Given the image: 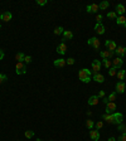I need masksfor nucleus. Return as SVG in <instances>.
Segmentation results:
<instances>
[{"label":"nucleus","instance_id":"nucleus-1","mask_svg":"<svg viewBox=\"0 0 126 141\" xmlns=\"http://www.w3.org/2000/svg\"><path fill=\"white\" fill-rule=\"evenodd\" d=\"M102 120L108 123L120 125V123H122V121H124V116H122V113H120V112L110 113V115H108V113H103V115H102Z\"/></svg>","mask_w":126,"mask_h":141},{"label":"nucleus","instance_id":"nucleus-2","mask_svg":"<svg viewBox=\"0 0 126 141\" xmlns=\"http://www.w3.org/2000/svg\"><path fill=\"white\" fill-rule=\"evenodd\" d=\"M91 75H92V72L87 69V68H83V69H79V72H78V78H79V81H82L83 83H88V82H91Z\"/></svg>","mask_w":126,"mask_h":141},{"label":"nucleus","instance_id":"nucleus-3","mask_svg":"<svg viewBox=\"0 0 126 141\" xmlns=\"http://www.w3.org/2000/svg\"><path fill=\"white\" fill-rule=\"evenodd\" d=\"M15 72L17 75H25L27 73V66L23 62H18L15 66Z\"/></svg>","mask_w":126,"mask_h":141},{"label":"nucleus","instance_id":"nucleus-4","mask_svg":"<svg viewBox=\"0 0 126 141\" xmlns=\"http://www.w3.org/2000/svg\"><path fill=\"white\" fill-rule=\"evenodd\" d=\"M87 43H88V46H91V47H93L95 49H100V46H101V42H100V39L96 37H93V38H90L87 40Z\"/></svg>","mask_w":126,"mask_h":141},{"label":"nucleus","instance_id":"nucleus-5","mask_svg":"<svg viewBox=\"0 0 126 141\" xmlns=\"http://www.w3.org/2000/svg\"><path fill=\"white\" fill-rule=\"evenodd\" d=\"M101 67H102V62L98 61V59H93V62H92V71H93V75H96V73L100 72Z\"/></svg>","mask_w":126,"mask_h":141},{"label":"nucleus","instance_id":"nucleus-6","mask_svg":"<svg viewBox=\"0 0 126 141\" xmlns=\"http://www.w3.org/2000/svg\"><path fill=\"white\" fill-rule=\"evenodd\" d=\"M105 46H106L107 50L114 52V53H115V50H116V48H117V44L114 40H106V42H105Z\"/></svg>","mask_w":126,"mask_h":141},{"label":"nucleus","instance_id":"nucleus-7","mask_svg":"<svg viewBox=\"0 0 126 141\" xmlns=\"http://www.w3.org/2000/svg\"><path fill=\"white\" fill-rule=\"evenodd\" d=\"M116 108H117V106H116V103L115 102H108V103L106 105V112L105 113H115V111H116Z\"/></svg>","mask_w":126,"mask_h":141},{"label":"nucleus","instance_id":"nucleus-8","mask_svg":"<svg viewBox=\"0 0 126 141\" xmlns=\"http://www.w3.org/2000/svg\"><path fill=\"white\" fill-rule=\"evenodd\" d=\"M126 85L124 81H118L116 83V93H124L125 92Z\"/></svg>","mask_w":126,"mask_h":141},{"label":"nucleus","instance_id":"nucleus-9","mask_svg":"<svg viewBox=\"0 0 126 141\" xmlns=\"http://www.w3.org/2000/svg\"><path fill=\"white\" fill-rule=\"evenodd\" d=\"M124 64V61H122V58H120V57H117V58H114V61H112V67H115L116 69H120L121 67Z\"/></svg>","mask_w":126,"mask_h":141},{"label":"nucleus","instance_id":"nucleus-10","mask_svg":"<svg viewBox=\"0 0 126 141\" xmlns=\"http://www.w3.org/2000/svg\"><path fill=\"white\" fill-rule=\"evenodd\" d=\"M11 18H13V14L10 11H4L3 14H0V19L3 21H9V20H11Z\"/></svg>","mask_w":126,"mask_h":141},{"label":"nucleus","instance_id":"nucleus-11","mask_svg":"<svg viewBox=\"0 0 126 141\" xmlns=\"http://www.w3.org/2000/svg\"><path fill=\"white\" fill-rule=\"evenodd\" d=\"M100 56L102 57L103 59H111L114 57V52H110V50H101L100 52Z\"/></svg>","mask_w":126,"mask_h":141},{"label":"nucleus","instance_id":"nucleus-12","mask_svg":"<svg viewBox=\"0 0 126 141\" xmlns=\"http://www.w3.org/2000/svg\"><path fill=\"white\" fill-rule=\"evenodd\" d=\"M95 30L97 32V34H100V35H102V34L106 32V29H105V27H103L102 23H97L96 25H95Z\"/></svg>","mask_w":126,"mask_h":141},{"label":"nucleus","instance_id":"nucleus-13","mask_svg":"<svg viewBox=\"0 0 126 141\" xmlns=\"http://www.w3.org/2000/svg\"><path fill=\"white\" fill-rule=\"evenodd\" d=\"M100 98H98V96L97 94H93V96H91L90 98H88V105L90 106H96V105H98V101Z\"/></svg>","mask_w":126,"mask_h":141},{"label":"nucleus","instance_id":"nucleus-14","mask_svg":"<svg viewBox=\"0 0 126 141\" xmlns=\"http://www.w3.org/2000/svg\"><path fill=\"white\" fill-rule=\"evenodd\" d=\"M86 10H87V13H97L100 10V8H98L97 4H91V5L86 6Z\"/></svg>","mask_w":126,"mask_h":141},{"label":"nucleus","instance_id":"nucleus-15","mask_svg":"<svg viewBox=\"0 0 126 141\" xmlns=\"http://www.w3.org/2000/svg\"><path fill=\"white\" fill-rule=\"evenodd\" d=\"M66 52H67V46H66L64 43H61L58 47H57V53L62 54V56H64Z\"/></svg>","mask_w":126,"mask_h":141},{"label":"nucleus","instance_id":"nucleus-16","mask_svg":"<svg viewBox=\"0 0 126 141\" xmlns=\"http://www.w3.org/2000/svg\"><path fill=\"white\" fill-rule=\"evenodd\" d=\"M115 53H116L120 58H122V57L126 56V48L125 47H117L116 50H115Z\"/></svg>","mask_w":126,"mask_h":141},{"label":"nucleus","instance_id":"nucleus-17","mask_svg":"<svg viewBox=\"0 0 126 141\" xmlns=\"http://www.w3.org/2000/svg\"><path fill=\"white\" fill-rule=\"evenodd\" d=\"M90 137L92 139L93 141H97V140H100V132L97 131V130H91L90 131Z\"/></svg>","mask_w":126,"mask_h":141},{"label":"nucleus","instance_id":"nucleus-18","mask_svg":"<svg viewBox=\"0 0 126 141\" xmlns=\"http://www.w3.org/2000/svg\"><path fill=\"white\" fill-rule=\"evenodd\" d=\"M53 64L54 67H58V68H62V67H64L67 63H66V61L63 59V58H59V59H56L54 62H53Z\"/></svg>","mask_w":126,"mask_h":141},{"label":"nucleus","instance_id":"nucleus-19","mask_svg":"<svg viewBox=\"0 0 126 141\" xmlns=\"http://www.w3.org/2000/svg\"><path fill=\"white\" fill-rule=\"evenodd\" d=\"M125 11H126V9H125V6H124L122 4H117L116 5V14H118V15L121 17V15L125 14Z\"/></svg>","mask_w":126,"mask_h":141},{"label":"nucleus","instance_id":"nucleus-20","mask_svg":"<svg viewBox=\"0 0 126 141\" xmlns=\"http://www.w3.org/2000/svg\"><path fill=\"white\" fill-rule=\"evenodd\" d=\"M116 23L118 24V25H121V27L126 28V18L124 17V15H121V17H117Z\"/></svg>","mask_w":126,"mask_h":141},{"label":"nucleus","instance_id":"nucleus-21","mask_svg":"<svg viewBox=\"0 0 126 141\" xmlns=\"http://www.w3.org/2000/svg\"><path fill=\"white\" fill-rule=\"evenodd\" d=\"M93 81H96L98 83H103L105 82V77L102 75H100V73H96V75H93Z\"/></svg>","mask_w":126,"mask_h":141},{"label":"nucleus","instance_id":"nucleus-22","mask_svg":"<svg viewBox=\"0 0 126 141\" xmlns=\"http://www.w3.org/2000/svg\"><path fill=\"white\" fill-rule=\"evenodd\" d=\"M63 38H64V40H71L73 38V33L71 30H64L63 32Z\"/></svg>","mask_w":126,"mask_h":141},{"label":"nucleus","instance_id":"nucleus-23","mask_svg":"<svg viewBox=\"0 0 126 141\" xmlns=\"http://www.w3.org/2000/svg\"><path fill=\"white\" fill-rule=\"evenodd\" d=\"M125 76H126L125 69H121V71L117 72V78H118V81H124V79H125Z\"/></svg>","mask_w":126,"mask_h":141},{"label":"nucleus","instance_id":"nucleus-24","mask_svg":"<svg viewBox=\"0 0 126 141\" xmlns=\"http://www.w3.org/2000/svg\"><path fill=\"white\" fill-rule=\"evenodd\" d=\"M24 58H25V54H24V53H21V52H19V53H17V54H15V59H17L18 62H23V61H24Z\"/></svg>","mask_w":126,"mask_h":141},{"label":"nucleus","instance_id":"nucleus-25","mask_svg":"<svg viewBox=\"0 0 126 141\" xmlns=\"http://www.w3.org/2000/svg\"><path fill=\"white\" fill-rule=\"evenodd\" d=\"M108 5H110L108 1H102V3L98 5V8H100V10H106L107 8H108Z\"/></svg>","mask_w":126,"mask_h":141},{"label":"nucleus","instance_id":"nucleus-26","mask_svg":"<svg viewBox=\"0 0 126 141\" xmlns=\"http://www.w3.org/2000/svg\"><path fill=\"white\" fill-rule=\"evenodd\" d=\"M102 64H103V67L105 68H111V66H112V61H110V59H103V62H102Z\"/></svg>","mask_w":126,"mask_h":141},{"label":"nucleus","instance_id":"nucleus-27","mask_svg":"<svg viewBox=\"0 0 126 141\" xmlns=\"http://www.w3.org/2000/svg\"><path fill=\"white\" fill-rule=\"evenodd\" d=\"M63 32H64V29L62 28V27H57V28L54 29V34H56V35H61V34H63Z\"/></svg>","mask_w":126,"mask_h":141},{"label":"nucleus","instance_id":"nucleus-28","mask_svg":"<svg viewBox=\"0 0 126 141\" xmlns=\"http://www.w3.org/2000/svg\"><path fill=\"white\" fill-rule=\"evenodd\" d=\"M86 126H87L88 130H92V129H93V126H95V123H93L92 120H87V121H86Z\"/></svg>","mask_w":126,"mask_h":141},{"label":"nucleus","instance_id":"nucleus-29","mask_svg":"<svg viewBox=\"0 0 126 141\" xmlns=\"http://www.w3.org/2000/svg\"><path fill=\"white\" fill-rule=\"evenodd\" d=\"M117 72H116V68L115 67H111V68H108V76H116Z\"/></svg>","mask_w":126,"mask_h":141},{"label":"nucleus","instance_id":"nucleus-30","mask_svg":"<svg viewBox=\"0 0 126 141\" xmlns=\"http://www.w3.org/2000/svg\"><path fill=\"white\" fill-rule=\"evenodd\" d=\"M107 18H110V19H117L116 11H110V13H107Z\"/></svg>","mask_w":126,"mask_h":141},{"label":"nucleus","instance_id":"nucleus-31","mask_svg":"<svg viewBox=\"0 0 126 141\" xmlns=\"http://www.w3.org/2000/svg\"><path fill=\"white\" fill-rule=\"evenodd\" d=\"M116 92H112V93L110 94V96H108V98H107V100H108V102H114V101H115V100H116Z\"/></svg>","mask_w":126,"mask_h":141},{"label":"nucleus","instance_id":"nucleus-32","mask_svg":"<svg viewBox=\"0 0 126 141\" xmlns=\"http://www.w3.org/2000/svg\"><path fill=\"white\" fill-rule=\"evenodd\" d=\"M117 126H118V127H117V129H118V131H121L122 133H125V132H126V125L120 123V125H117Z\"/></svg>","mask_w":126,"mask_h":141},{"label":"nucleus","instance_id":"nucleus-33","mask_svg":"<svg viewBox=\"0 0 126 141\" xmlns=\"http://www.w3.org/2000/svg\"><path fill=\"white\" fill-rule=\"evenodd\" d=\"M33 136H34V131H32V130L25 131V137H27V139H32Z\"/></svg>","mask_w":126,"mask_h":141},{"label":"nucleus","instance_id":"nucleus-34","mask_svg":"<svg viewBox=\"0 0 126 141\" xmlns=\"http://www.w3.org/2000/svg\"><path fill=\"white\" fill-rule=\"evenodd\" d=\"M6 79H8V77H6V76L3 75V73H0V85H1V83H4Z\"/></svg>","mask_w":126,"mask_h":141},{"label":"nucleus","instance_id":"nucleus-35","mask_svg":"<svg viewBox=\"0 0 126 141\" xmlns=\"http://www.w3.org/2000/svg\"><path fill=\"white\" fill-rule=\"evenodd\" d=\"M95 126H96V130L98 131V130H101V129L103 127V122H102V121H98V122H97Z\"/></svg>","mask_w":126,"mask_h":141},{"label":"nucleus","instance_id":"nucleus-36","mask_svg":"<svg viewBox=\"0 0 126 141\" xmlns=\"http://www.w3.org/2000/svg\"><path fill=\"white\" fill-rule=\"evenodd\" d=\"M47 3H48L47 0H37V4H38V5H40V6H44Z\"/></svg>","mask_w":126,"mask_h":141},{"label":"nucleus","instance_id":"nucleus-37","mask_svg":"<svg viewBox=\"0 0 126 141\" xmlns=\"http://www.w3.org/2000/svg\"><path fill=\"white\" fill-rule=\"evenodd\" d=\"M75 62H76V61H75L73 58H68L67 61H66V63H67V64H69V66H72V64H75Z\"/></svg>","mask_w":126,"mask_h":141},{"label":"nucleus","instance_id":"nucleus-38","mask_svg":"<svg viewBox=\"0 0 126 141\" xmlns=\"http://www.w3.org/2000/svg\"><path fill=\"white\" fill-rule=\"evenodd\" d=\"M117 141H126V132H125V133H121Z\"/></svg>","mask_w":126,"mask_h":141},{"label":"nucleus","instance_id":"nucleus-39","mask_svg":"<svg viewBox=\"0 0 126 141\" xmlns=\"http://www.w3.org/2000/svg\"><path fill=\"white\" fill-rule=\"evenodd\" d=\"M97 96H98V98H105V91H103V90H102V91H100Z\"/></svg>","mask_w":126,"mask_h":141},{"label":"nucleus","instance_id":"nucleus-40","mask_svg":"<svg viewBox=\"0 0 126 141\" xmlns=\"http://www.w3.org/2000/svg\"><path fill=\"white\" fill-rule=\"evenodd\" d=\"M24 62H25V63H30V62H32V57H30V56H25Z\"/></svg>","mask_w":126,"mask_h":141},{"label":"nucleus","instance_id":"nucleus-41","mask_svg":"<svg viewBox=\"0 0 126 141\" xmlns=\"http://www.w3.org/2000/svg\"><path fill=\"white\" fill-rule=\"evenodd\" d=\"M102 19H103V17H102L101 14H98V15H97V17H96L97 23H101V21H102Z\"/></svg>","mask_w":126,"mask_h":141},{"label":"nucleus","instance_id":"nucleus-42","mask_svg":"<svg viewBox=\"0 0 126 141\" xmlns=\"http://www.w3.org/2000/svg\"><path fill=\"white\" fill-rule=\"evenodd\" d=\"M4 57H5V54H4V52H3V50L0 49V61H1V59H3Z\"/></svg>","mask_w":126,"mask_h":141},{"label":"nucleus","instance_id":"nucleus-43","mask_svg":"<svg viewBox=\"0 0 126 141\" xmlns=\"http://www.w3.org/2000/svg\"><path fill=\"white\" fill-rule=\"evenodd\" d=\"M107 141H117L116 139H115V137H110V139H108V140Z\"/></svg>","mask_w":126,"mask_h":141},{"label":"nucleus","instance_id":"nucleus-44","mask_svg":"<svg viewBox=\"0 0 126 141\" xmlns=\"http://www.w3.org/2000/svg\"><path fill=\"white\" fill-rule=\"evenodd\" d=\"M103 103H108V100H107V98H103Z\"/></svg>","mask_w":126,"mask_h":141},{"label":"nucleus","instance_id":"nucleus-45","mask_svg":"<svg viewBox=\"0 0 126 141\" xmlns=\"http://www.w3.org/2000/svg\"><path fill=\"white\" fill-rule=\"evenodd\" d=\"M35 141H42V140H40V139H37V140H35Z\"/></svg>","mask_w":126,"mask_h":141},{"label":"nucleus","instance_id":"nucleus-46","mask_svg":"<svg viewBox=\"0 0 126 141\" xmlns=\"http://www.w3.org/2000/svg\"><path fill=\"white\" fill-rule=\"evenodd\" d=\"M0 28H1V24H0Z\"/></svg>","mask_w":126,"mask_h":141}]
</instances>
